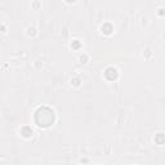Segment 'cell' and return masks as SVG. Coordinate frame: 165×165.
Returning <instances> with one entry per match:
<instances>
[{
	"label": "cell",
	"mask_w": 165,
	"mask_h": 165,
	"mask_svg": "<svg viewBox=\"0 0 165 165\" xmlns=\"http://www.w3.org/2000/svg\"><path fill=\"white\" fill-rule=\"evenodd\" d=\"M102 31H103L105 34H107V35L111 34V31H112V26H111L110 23H106V25L102 27Z\"/></svg>",
	"instance_id": "3"
},
{
	"label": "cell",
	"mask_w": 165,
	"mask_h": 165,
	"mask_svg": "<svg viewBox=\"0 0 165 165\" xmlns=\"http://www.w3.org/2000/svg\"><path fill=\"white\" fill-rule=\"evenodd\" d=\"M105 76H106L107 80H115V79L118 77V71L115 70V68H112V67H110V68L106 70Z\"/></svg>",
	"instance_id": "2"
},
{
	"label": "cell",
	"mask_w": 165,
	"mask_h": 165,
	"mask_svg": "<svg viewBox=\"0 0 165 165\" xmlns=\"http://www.w3.org/2000/svg\"><path fill=\"white\" fill-rule=\"evenodd\" d=\"M67 2H68V3H72V2H75V0H67Z\"/></svg>",
	"instance_id": "5"
},
{
	"label": "cell",
	"mask_w": 165,
	"mask_h": 165,
	"mask_svg": "<svg viewBox=\"0 0 165 165\" xmlns=\"http://www.w3.org/2000/svg\"><path fill=\"white\" fill-rule=\"evenodd\" d=\"M164 141H165V138L163 137V135H161V134H159V135H157V137H156V142H157V143H159V145H160V143H163Z\"/></svg>",
	"instance_id": "4"
},
{
	"label": "cell",
	"mask_w": 165,
	"mask_h": 165,
	"mask_svg": "<svg viewBox=\"0 0 165 165\" xmlns=\"http://www.w3.org/2000/svg\"><path fill=\"white\" fill-rule=\"evenodd\" d=\"M56 115L53 110L49 107H40V109L35 112V123L41 128H48L54 123Z\"/></svg>",
	"instance_id": "1"
}]
</instances>
